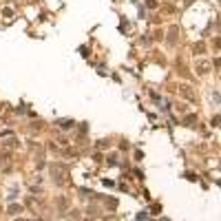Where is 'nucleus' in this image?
Returning <instances> with one entry per match:
<instances>
[{"mask_svg": "<svg viewBox=\"0 0 221 221\" xmlns=\"http://www.w3.org/2000/svg\"><path fill=\"white\" fill-rule=\"evenodd\" d=\"M60 126H62V128H69V126H73V122H69V119H62V122H60Z\"/></svg>", "mask_w": 221, "mask_h": 221, "instance_id": "f257e3e1", "label": "nucleus"}]
</instances>
